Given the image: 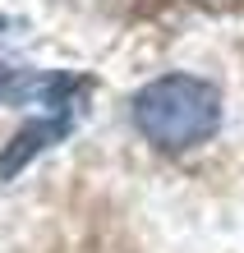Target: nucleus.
<instances>
[{
	"mask_svg": "<svg viewBox=\"0 0 244 253\" xmlns=\"http://www.w3.org/2000/svg\"><path fill=\"white\" fill-rule=\"evenodd\" d=\"M134 129L161 152H189L221 129V92L198 74H161L129 101Z\"/></svg>",
	"mask_w": 244,
	"mask_h": 253,
	"instance_id": "1",
	"label": "nucleus"
},
{
	"mask_svg": "<svg viewBox=\"0 0 244 253\" xmlns=\"http://www.w3.org/2000/svg\"><path fill=\"white\" fill-rule=\"evenodd\" d=\"M88 97H93L88 74L0 65V106H42V115H83Z\"/></svg>",
	"mask_w": 244,
	"mask_h": 253,
	"instance_id": "2",
	"label": "nucleus"
},
{
	"mask_svg": "<svg viewBox=\"0 0 244 253\" xmlns=\"http://www.w3.org/2000/svg\"><path fill=\"white\" fill-rule=\"evenodd\" d=\"M74 125H79V115H37V120H28L14 138L0 147V184H9L14 175H23L42 152H51L55 143H65Z\"/></svg>",
	"mask_w": 244,
	"mask_h": 253,
	"instance_id": "3",
	"label": "nucleus"
}]
</instances>
